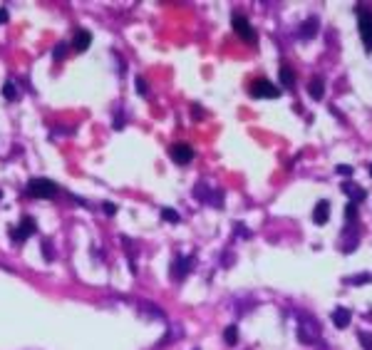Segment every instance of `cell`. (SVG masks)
Here are the masks:
<instances>
[{"label":"cell","mask_w":372,"mask_h":350,"mask_svg":"<svg viewBox=\"0 0 372 350\" xmlns=\"http://www.w3.org/2000/svg\"><path fill=\"white\" fill-rule=\"evenodd\" d=\"M320 323H317L313 315H308V313H303L300 315V323H298V340L303 343V345H315L317 340H320Z\"/></svg>","instance_id":"obj_1"},{"label":"cell","mask_w":372,"mask_h":350,"mask_svg":"<svg viewBox=\"0 0 372 350\" xmlns=\"http://www.w3.org/2000/svg\"><path fill=\"white\" fill-rule=\"evenodd\" d=\"M28 192L37 199H52L57 194V184L52 179H42V176H35L28 181Z\"/></svg>","instance_id":"obj_2"},{"label":"cell","mask_w":372,"mask_h":350,"mask_svg":"<svg viewBox=\"0 0 372 350\" xmlns=\"http://www.w3.org/2000/svg\"><path fill=\"white\" fill-rule=\"evenodd\" d=\"M357 28H360V38L365 42V50L372 52V10L357 8Z\"/></svg>","instance_id":"obj_3"},{"label":"cell","mask_w":372,"mask_h":350,"mask_svg":"<svg viewBox=\"0 0 372 350\" xmlns=\"http://www.w3.org/2000/svg\"><path fill=\"white\" fill-rule=\"evenodd\" d=\"M231 22H233V30H236V35H238L243 42H248V45H256V42H258V35H256V30L251 28V22H248V18H246V15H241V13H233Z\"/></svg>","instance_id":"obj_4"},{"label":"cell","mask_w":372,"mask_h":350,"mask_svg":"<svg viewBox=\"0 0 372 350\" xmlns=\"http://www.w3.org/2000/svg\"><path fill=\"white\" fill-rule=\"evenodd\" d=\"M248 92H251L253 97H268V99H276L280 95L278 87H276V85H271L265 77L253 79V82L248 85Z\"/></svg>","instance_id":"obj_5"},{"label":"cell","mask_w":372,"mask_h":350,"mask_svg":"<svg viewBox=\"0 0 372 350\" xmlns=\"http://www.w3.org/2000/svg\"><path fill=\"white\" fill-rule=\"evenodd\" d=\"M169 154L171 159L176 161V164H189L191 159H194V149H191V144H186V142H176V144H171V149H169Z\"/></svg>","instance_id":"obj_6"},{"label":"cell","mask_w":372,"mask_h":350,"mask_svg":"<svg viewBox=\"0 0 372 350\" xmlns=\"http://www.w3.org/2000/svg\"><path fill=\"white\" fill-rule=\"evenodd\" d=\"M191 268H194V256H179V258L171 263V276H174L176 281H181Z\"/></svg>","instance_id":"obj_7"},{"label":"cell","mask_w":372,"mask_h":350,"mask_svg":"<svg viewBox=\"0 0 372 350\" xmlns=\"http://www.w3.org/2000/svg\"><path fill=\"white\" fill-rule=\"evenodd\" d=\"M35 219L33 216H25L22 221H20V229H13V241L15 244H20V241H25L28 236H33L35 233Z\"/></svg>","instance_id":"obj_8"},{"label":"cell","mask_w":372,"mask_h":350,"mask_svg":"<svg viewBox=\"0 0 372 350\" xmlns=\"http://www.w3.org/2000/svg\"><path fill=\"white\" fill-rule=\"evenodd\" d=\"M328 219H330V201L320 199V201L315 204V209H313V221H315L317 226H325Z\"/></svg>","instance_id":"obj_9"},{"label":"cell","mask_w":372,"mask_h":350,"mask_svg":"<svg viewBox=\"0 0 372 350\" xmlns=\"http://www.w3.org/2000/svg\"><path fill=\"white\" fill-rule=\"evenodd\" d=\"M70 45H72L77 52H85V50H87V47L92 45V33H90V30H77Z\"/></svg>","instance_id":"obj_10"},{"label":"cell","mask_w":372,"mask_h":350,"mask_svg":"<svg viewBox=\"0 0 372 350\" xmlns=\"http://www.w3.org/2000/svg\"><path fill=\"white\" fill-rule=\"evenodd\" d=\"M342 192H345V194L350 196V204H355V206H357V204H362V201H365V189H360V186H355L353 181H345V184H342Z\"/></svg>","instance_id":"obj_11"},{"label":"cell","mask_w":372,"mask_h":350,"mask_svg":"<svg viewBox=\"0 0 372 350\" xmlns=\"http://www.w3.org/2000/svg\"><path fill=\"white\" fill-rule=\"evenodd\" d=\"M350 318H353V313H350V308H342V306H337L333 311V323H335V328H348L350 326Z\"/></svg>","instance_id":"obj_12"},{"label":"cell","mask_w":372,"mask_h":350,"mask_svg":"<svg viewBox=\"0 0 372 350\" xmlns=\"http://www.w3.org/2000/svg\"><path fill=\"white\" fill-rule=\"evenodd\" d=\"M308 95L313 99H323V95H325V79L320 77V75H315V77L308 82Z\"/></svg>","instance_id":"obj_13"},{"label":"cell","mask_w":372,"mask_h":350,"mask_svg":"<svg viewBox=\"0 0 372 350\" xmlns=\"http://www.w3.org/2000/svg\"><path fill=\"white\" fill-rule=\"evenodd\" d=\"M317 30H320V20H317V18H308L305 22H303V28H300V38H303V40L315 38Z\"/></svg>","instance_id":"obj_14"},{"label":"cell","mask_w":372,"mask_h":350,"mask_svg":"<svg viewBox=\"0 0 372 350\" xmlns=\"http://www.w3.org/2000/svg\"><path fill=\"white\" fill-rule=\"evenodd\" d=\"M280 85H285L288 90H293L296 87V72H293V67L290 65H280Z\"/></svg>","instance_id":"obj_15"},{"label":"cell","mask_w":372,"mask_h":350,"mask_svg":"<svg viewBox=\"0 0 372 350\" xmlns=\"http://www.w3.org/2000/svg\"><path fill=\"white\" fill-rule=\"evenodd\" d=\"M345 286H365V283H372V273H357V276H348L342 278Z\"/></svg>","instance_id":"obj_16"},{"label":"cell","mask_w":372,"mask_h":350,"mask_svg":"<svg viewBox=\"0 0 372 350\" xmlns=\"http://www.w3.org/2000/svg\"><path fill=\"white\" fill-rule=\"evenodd\" d=\"M223 340H226V345H236L238 343V328L236 326H228L223 331Z\"/></svg>","instance_id":"obj_17"},{"label":"cell","mask_w":372,"mask_h":350,"mask_svg":"<svg viewBox=\"0 0 372 350\" xmlns=\"http://www.w3.org/2000/svg\"><path fill=\"white\" fill-rule=\"evenodd\" d=\"M3 97L10 99V102H15V99H18V90H15V82H5V85H3Z\"/></svg>","instance_id":"obj_18"},{"label":"cell","mask_w":372,"mask_h":350,"mask_svg":"<svg viewBox=\"0 0 372 350\" xmlns=\"http://www.w3.org/2000/svg\"><path fill=\"white\" fill-rule=\"evenodd\" d=\"M357 338H360V343H362V350H372V333L360 331L357 333Z\"/></svg>","instance_id":"obj_19"},{"label":"cell","mask_w":372,"mask_h":350,"mask_svg":"<svg viewBox=\"0 0 372 350\" xmlns=\"http://www.w3.org/2000/svg\"><path fill=\"white\" fill-rule=\"evenodd\" d=\"M67 45H70V42H57L55 45V52H52V55H55L57 62H60L62 58H67Z\"/></svg>","instance_id":"obj_20"},{"label":"cell","mask_w":372,"mask_h":350,"mask_svg":"<svg viewBox=\"0 0 372 350\" xmlns=\"http://www.w3.org/2000/svg\"><path fill=\"white\" fill-rule=\"evenodd\" d=\"M162 219H167V221H171V224H179V221H181V216L176 214L174 209H162Z\"/></svg>","instance_id":"obj_21"},{"label":"cell","mask_w":372,"mask_h":350,"mask_svg":"<svg viewBox=\"0 0 372 350\" xmlns=\"http://www.w3.org/2000/svg\"><path fill=\"white\" fill-rule=\"evenodd\" d=\"M345 216H348L350 224H355V221H357V206H355V204H348V206H345Z\"/></svg>","instance_id":"obj_22"},{"label":"cell","mask_w":372,"mask_h":350,"mask_svg":"<svg viewBox=\"0 0 372 350\" xmlns=\"http://www.w3.org/2000/svg\"><path fill=\"white\" fill-rule=\"evenodd\" d=\"M137 92H139V95H147V92H149L147 79H144V77H137Z\"/></svg>","instance_id":"obj_23"},{"label":"cell","mask_w":372,"mask_h":350,"mask_svg":"<svg viewBox=\"0 0 372 350\" xmlns=\"http://www.w3.org/2000/svg\"><path fill=\"white\" fill-rule=\"evenodd\" d=\"M102 211H104L107 216H114L117 214V206H114L112 201H104V204H102Z\"/></svg>","instance_id":"obj_24"},{"label":"cell","mask_w":372,"mask_h":350,"mask_svg":"<svg viewBox=\"0 0 372 350\" xmlns=\"http://www.w3.org/2000/svg\"><path fill=\"white\" fill-rule=\"evenodd\" d=\"M42 256H45V258H52V244H50V241L42 244Z\"/></svg>","instance_id":"obj_25"},{"label":"cell","mask_w":372,"mask_h":350,"mask_svg":"<svg viewBox=\"0 0 372 350\" xmlns=\"http://www.w3.org/2000/svg\"><path fill=\"white\" fill-rule=\"evenodd\" d=\"M337 172H340V174H345V176H353V167H345V164H340V167H337Z\"/></svg>","instance_id":"obj_26"},{"label":"cell","mask_w":372,"mask_h":350,"mask_svg":"<svg viewBox=\"0 0 372 350\" xmlns=\"http://www.w3.org/2000/svg\"><path fill=\"white\" fill-rule=\"evenodd\" d=\"M8 18H10V15H8V10H5V8H0V25H3V22H8Z\"/></svg>","instance_id":"obj_27"},{"label":"cell","mask_w":372,"mask_h":350,"mask_svg":"<svg viewBox=\"0 0 372 350\" xmlns=\"http://www.w3.org/2000/svg\"><path fill=\"white\" fill-rule=\"evenodd\" d=\"M367 169H370V176H372V164H367Z\"/></svg>","instance_id":"obj_28"},{"label":"cell","mask_w":372,"mask_h":350,"mask_svg":"<svg viewBox=\"0 0 372 350\" xmlns=\"http://www.w3.org/2000/svg\"><path fill=\"white\" fill-rule=\"evenodd\" d=\"M0 199H3V192H0Z\"/></svg>","instance_id":"obj_29"}]
</instances>
